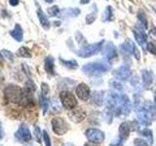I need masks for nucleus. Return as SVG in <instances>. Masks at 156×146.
I'll return each instance as SVG.
<instances>
[{
    "label": "nucleus",
    "instance_id": "obj_1",
    "mask_svg": "<svg viewBox=\"0 0 156 146\" xmlns=\"http://www.w3.org/2000/svg\"><path fill=\"white\" fill-rule=\"evenodd\" d=\"M154 107L150 102L146 101L144 103L136 106V115L140 124L144 126H148L154 119Z\"/></svg>",
    "mask_w": 156,
    "mask_h": 146
},
{
    "label": "nucleus",
    "instance_id": "obj_2",
    "mask_svg": "<svg viewBox=\"0 0 156 146\" xmlns=\"http://www.w3.org/2000/svg\"><path fill=\"white\" fill-rule=\"evenodd\" d=\"M26 96V91L16 85H9L4 89V96L11 103L21 105Z\"/></svg>",
    "mask_w": 156,
    "mask_h": 146
},
{
    "label": "nucleus",
    "instance_id": "obj_3",
    "mask_svg": "<svg viewBox=\"0 0 156 146\" xmlns=\"http://www.w3.org/2000/svg\"><path fill=\"white\" fill-rule=\"evenodd\" d=\"M108 70V66L104 62H91L85 64L82 67V71L85 73L87 76L94 77L99 76L101 73H105Z\"/></svg>",
    "mask_w": 156,
    "mask_h": 146
},
{
    "label": "nucleus",
    "instance_id": "obj_4",
    "mask_svg": "<svg viewBox=\"0 0 156 146\" xmlns=\"http://www.w3.org/2000/svg\"><path fill=\"white\" fill-rule=\"evenodd\" d=\"M102 46H104V41L101 40L100 42L89 44V45H86L80 48L79 50L76 51V54L77 56H79L81 57H90L99 53L102 49Z\"/></svg>",
    "mask_w": 156,
    "mask_h": 146
},
{
    "label": "nucleus",
    "instance_id": "obj_5",
    "mask_svg": "<svg viewBox=\"0 0 156 146\" xmlns=\"http://www.w3.org/2000/svg\"><path fill=\"white\" fill-rule=\"evenodd\" d=\"M60 99L62 106L67 110H71L77 106V100L75 96H73L70 92L63 91L60 94Z\"/></svg>",
    "mask_w": 156,
    "mask_h": 146
},
{
    "label": "nucleus",
    "instance_id": "obj_6",
    "mask_svg": "<svg viewBox=\"0 0 156 146\" xmlns=\"http://www.w3.org/2000/svg\"><path fill=\"white\" fill-rule=\"evenodd\" d=\"M15 137L22 143H27L32 139L30 130H29L28 127L26 124H22L20 126V128L16 131V134H15Z\"/></svg>",
    "mask_w": 156,
    "mask_h": 146
},
{
    "label": "nucleus",
    "instance_id": "obj_7",
    "mask_svg": "<svg viewBox=\"0 0 156 146\" xmlns=\"http://www.w3.org/2000/svg\"><path fill=\"white\" fill-rule=\"evenodd\" d=\"M52 128L54 133L58 135H62V134H65L66 131L69 129L67 123L61 118H54L52 120Z\"/></svg>",
    "mask_w": 156,
    "mask_h": 146
},
{
    "label": "nucleus",
    "instance_id": "obj_8",
    "mask_svg": "<svg viewBox=\"0 0 156 146\" xmlns=\"http://www.w3.org/2000/svg\"><path fill=\"white\" fill-rule=\"evenodd\" d=\"M86 137L88 140L94 143H101L105 139V134L101 130L97 129H89L85 133Z\"/></svg>",
    "mask_w": 156,
    "mask_h": 146
},
{
    "label": "nucleus",
    "instance_id": "obj_9",
    "mask_svg": "<svg viewBox=\"0 0 156 146\" xmlns=\"http://www.w3.org/2000/svg\"><path fill=\"white\" fill-rule=\"evenodd\" d=\"M112 75L117 80H127L131 76V70L129 66L122 65L118 68H116L115 70H113Z\"/></svg>",
    "mask_w": 156,
    "mask_h": 146
},
{
    "label": "nucleus",
    "instance_id": "obj_10",
    "mask_svg": "<svg viewBox=\"0 0 156 146\" xmlns=\"http://www.w3.org/2000/svg\"><path fill=\"white\" fill-rule=\"evenodd\" d=\"M68 116H69V118L72 122H74V123H79V122L85 119L86 112L82 108H73L70 110Z\"/></svg>",
    "mask_w": 156,
    "mask_h": 146
},
{
    "label": "nucleus",
    "instance_id": "obj_11",
    "mask_svg": "<svg viewBox=\"0 0 156 146\" xmlns=\"http://www.w3.org/2000/svg\"><path fill=\"white\" fill-rule=\"evenodd\" d=\"M76 95L81 100H84V101L88 100L90 97V95H91L90 88L86 84L78 85V87L76 88Z\"/></svg>",
    "mask_w": 156,
    "mask_h": 146
},
{
    "label": "nucleus",
    "instance_id": "obj_12",
    "mask_svg": "<svg viewBox=\"0 0 156 146\" xmlns=\"http://www.w3.org/2000/svg\"><path fill=\"white\" fill-rule=\"evenodd\" d=\"M102 55L105 56V58L107 60H111L116 57L117 52H116V48L114 47V45L112 43H107L105 47L102 49Z\"/></svg>",
    "mask_w": 156,
    "mask_h": 146
},
{
    "label": "nucleus",
    "instance_id": "obj_13",
    "mask_svg": "<svg viewBox=\"0 0 156 146\" xmlns=\"http://www.w3.org/2000/svg\"><path fill=\"white\" fill-rule=\"evenodd\" d=\"M129 134H130V126L127 122H124L119 127V137L122 142H124L129 137Z\"/></svg>",
    "mask_w": 156,
    "mask_h": 146
},
{
    "label": "nucleus",
    "instance_id": "obj_14",
    "mask_svg": "<svg viewBox=\"0 0 156 146\" xmlns=\"http://www.w3.org/2000/svg\"><path fill=\"white\" fill-rule=\"evenodd\" d=\"M135 46L136 45L133 42L128 40V41L124 42L123 44H121L119 49H120V52L123 54L124 56H126V55H131V54H133Z\"/></svg>",
    "mask_w": 156,
    "mask_h": 146
},
{
    "label": "nucleus",
    "instance_id": "obj_15",
    "mask_svg": "<svg viewBox=\"0 0 156 146\" xmlns=\"http://www.w3.org/2000/svg\"><path fill=\"white\" fill-rule=\"evenodd\" d=\"M133 34L136 38V42H138L140 46H144L146 42V35L144 31L141 28H136L133 30Z\"/></svg>",
    "mask_w": 156,
    "mask_h": 146
},
{
    "label": "nucleus",
    "instance_id": "obj_16",
    "mask_svg": "<svg viewBox=\"0 0 156 146\" xmlns=\"http://www.w3.org/2000/svg\"><path fill=\"white\" fill-rule=\"evenodd\" d=\"M37 16H38L39 22H40L41 26L45 29H49V27H50V23H49V19L45 15V13H44L40 8H38L37 10Z\"/></svg>",
    "mask_w": 156,
    "mask_h": 146
},
{
    "label": "nucleus",
    "instance_id": "obj_17",
    "mask_svg": "<svg viewBox=\"0 0 156 146\" xmlns=\"http://www.w3.org/2000/svg\"><path fill=\"white\" fill-rule=\"evenodd\" d=\"M141 78H143L144 84L146 87L150 86L151 83H152V81H153V75H152V73H151L150 71H148V70H146V69L141 71Z\"/></svg>",
    "mask_w": 156,
    "mask_h": 146
},
{
    "label": "nucleus",
    "instance_id": "obj_18",
    "mask_svg": "<svg viewBox=\"0 0 156 146\" xmlns=\"http://www.w3.org/2000/svg\"><path fill=\"white\" fill-rule=\"evenodd\" d=\"M11 35L14 39H16L19 42H21L23 40V29L19 23H17L16 26H15L14 29L11 31Z\"/></svg>",
    "mask_w": 156,
    "mask_h": 146
},
{
    "label": "nucleus",
    "instance_id": "obj_19",
    "mask_svg": "<svg viewBox=\"0 0 156 146\" xmlns=\"http://www.w3.org/2000/svg\"><path fill=\"white\" fill-rule=\"evenodd\" d=\"M55 67H54V58L52 57H48L45 60V70L49 73V74H54L55 71Z\"/></svg>",
    "mask_w": 156,
    "mask_h": 146
},
{
    "label": "nucleus",
    "instance_id": "obj_20",
    "mask_svg": "<svg viewBox=\"0 0 156 146\" xmlns=\"http://www.w3.org/2000/svg\"><path fill=\"white\" fill-rule=\"evenodd\" d=\"M80 14V10L77 8H69L63 11V16L66 17H77Z\"/></svg>",
    "mask_w": 156,
    "mask_h": 146
},
{
    "label": "nucleus",
    "instance_id": "obj_21",
    "mask_svg": "<svg viewBox=\"0 0 156 146\" xmlns=\"http://www.w3.org/2000/svg\"><path fill=\"white\" fill-rule=\"evenodd\" d=\"M18 55L20 57H31V52L29 51V49L27 47H21L19 49Z\"/></svg>",
    "mask_w": 156,
    "mask_h": 146
},
{
    "label": "nucleus",
    "instance_id": "obj_22",
    "mask_svg": "<svg viewBox=\"0 0 156 146\" xmlns=\"http://www.w3.org/2000/svg\"><path fill=\"white\" fill-rule=\"evenodd\" d=\"M60 61H62V63L65 66H66L67 68H69V69H75V68L78 67V64L76 61L72 60V61H65V60H62V58H60Z\"/></svg>",
    "mask_w": 156,
    "mask_h": 146
},
{
    "label": "nucleus",
    "instance_id": "obj_23",
    "mask_svg": "<svg viewBox=\"0 0 156 146\" xmlns=\"http://www.w3.org/2000/svg\"><path fill=\"white\" fill-rule=\"evenodd\" d=\"M112 19V9L111 7H107L105 9V11L104 12V14H102V22H108L110 21V19Z\"/></svg>",
    "mask_w": 156,
    "mask_h": 146
},
{
    "label": "nucleus",
    "instance_id": "obj_24",
    "mask_svg": "<svg viewBox=\"0 0 156 146\" xmlns=\"http://www.w3.org/2000/svg\"><path fill=\"white\" fill-rule=\"evenodd\" d=\"M52 109L54 112H56V113H60V112H62V106H61L60 101L56 99H54L52 100Z\"/></svg>",
    "mask_w": 156,
    "mask_h": 146
},
{
    "label": "nucleus",
    "instance_id": "obj_25",
    "mask_svg": "<svg viewBox=\"0 0 156 146\" xmlns=\"http://www.w3.org/2000/svg\"><path fill=\"white\" fill-rule=\"evenodd\" d=\"M139 134L140 135H143V136H145V137L147 138V140L149 141L150 144L153 143V138H152V134H151V130H143L141 131H140Z\"/></svg>",
    "mask_w": 156,
    "mask_h": 146
},
{
    "label": "nucleus",
    "instance_id": "obj_26",
    "mask_svg": "<svg viewBox=\"0 0 156 146\" xmlns=\"http://www.w3.org/2000/svg\"><path fill=\"white\" fill-rule=\"evenodd\" d=\"M40 100H41V105H42V108H43V113L45 114L46 112H47V110H48V107H49L48 96H44L41 95Z\"/></svg>",
    "mask_w": 156,
    "mask_h": 146
},
{
    "label": "nucleus",
    "instance_id": "obj_27",
    "mask_svg": "<svg viewBox=\"0 0 156 146\" xmlns=\"http://www.w3.org/2000/svg\"><path fill=\"white\" fill-rule=\"evenodd\" d=\"M138 19H139V21L141 23V24L144 23V27L147 26V19H146L145 14H144V12L143 11V10H140V11H139V13H138Z\"/></svg>",
    "mask_w": 156,
    "mask_h": 146
},
{
    "label": "nucleus",
    "instance_id": "obj_28",
    "mask_svg": "<svg viewBox=\"0 0 156 146\" xmlns=\"http://www.w3.org/2000/svg\"><path fill=\"white\" fill-rule=\"evenodd\" d=\"M48 14L51 17H57L60 14V9H58V6H52L48 9Z\"/></svg>",
    "mask_w": 156,
    "mask_h": 146
},
{
    "label": "nucleus",
    "instance_id": "obj_29",
    "mask_svg": "<svg viewBox=\"0 0 156 146\" xmlns=\"http://www.w3.org/2000/svg\"><path fill=\"white\" fill-rule=\"evenodd\" d=\"M93 99H94L95 102L97 101L98 105H101L102 103V94L101 92H95L94 96H93Z\"/></svg>",
    "mask_w": 156,
    "mask_h": 146
},
{
    "label": "nucleus",
    "instance_id": "obj_30",
    "mask_svg": "<svg viewBox=\"0 0 156 146\" xmlns=\"http://www.w3.org/2000/svg\"><path fill=\"white\" fill-rule=\"evenodd\" d=\"M97 16H96V13H91L89 15H87V17H86V23L88 24H91L95 22V19H96Z\"/></svg>",
    "mask_w": 156,
    "mask_h": 146
},
{
    "label": "nucleus",
    "instance_id": "obj_31",
    "mask_svg": "<svg viewBox=\"0 0 156 146\" xmlns=\"http://www.w3.org/2000/svg\"><path fill=\"white\" fill-rule=\"evenodd\" d=\"M1 55L3 56V57H5L6 58H8L9 61H13V60H14V55L11 53V52H9V51H6V50H3L2 52H1Z\"/></svg>",
    "mask_w": 156,
    "mask_h": 146
},
{
    "label": "nucleus",
    "instance_id": "obj_32",
    "mask_svg": "<svg viewBox=\"0 0 156 146\" xmlns=\"http://www.w3.org/2000/svg\"><path fill=\"white\" fill-rule=\"evenodd\" d=\"M43 139H44V142H45L46 146H51L50 136H49V134H48V133L46 130H43Z\"/></svg>",
    "mask_w": 156,
    "mask_h": 146
},
{
    "label": "nucleus",
    "instance_id": "obj_33",
    "mask_svg": "<svg viewBox=\"0 0 156 146\" xmlns=\"http://www.w3.org/2000/svg\"><path fill=\"white\" fill-rule=\"evenodd\" d=\"M134 144L136 146H148V144L145 142L144 140L143 139H140V138H136L134 140Z\"/></svg>",
    "mask_w": 156,
    "mask_h": 146
},
{
    "label": "nucleus",
    "instance_id": "obj_34",
    "mask_svg": "<svg viewBox=\"0 0 156 146\" xmlns=\"http://www.w3.org/2000/svg\"><path fill=\"white\" fill-rule=\"evenodd\" d=\"M110 86H112V88H114L117 91H122V85L118 82H115V81H112L110 82Z\"/></svg>",
    "mask_w": 156,
    "mask_h": 146
},
{
    "label": "nucleus",
    "instance_id": "obj_35",
    "mask_svg": "<svg viewBox=\"0 0 156 146\" xmlns=\"http://www.w3.org/2000/svg\"><path fill=\"white\" fill-rule=\"evenodd\" d=\"M146 46H147V47H146V48H147V50H148L151 54H153V55L156 56V47L153 45V44H152V43H148Z\"/></svg>",
    "mask_w": 156,
    "mask_h": 146
},
{
    "label": "nucleus",
    "instance_id": "obj_36",
    "mask_svg": "<svg viewBox=\"0 0 156 146\" xmlns=\"http://www.w3.org/2000/svg\"><path fill=\"white\" fill-rule=\"evenodd\" d=\"M34 133H35V135H36L37 139H38V140L40 139L41 134H40V129H39L38 127H35V130H34Z\"/></svg>",
    "mask_w": 156,
    "mask_h": 146
},
{
    "label": "nucleus",
    "instance_id": "obj_37",
    "mask_svg": "<svg viewBox=\"0 0 156 146\" xmlns=\"http://www.w3.org/2000/svg\"><path fill=\"white\" fill-rule=\"evenodd\" d=\"M4 137V130H3V127H2V123L0 122V140Z\"/></svg>",
    "mask_w": 156,
    "mask_h": 146
},
{
    "label": "nucleus",
    "instance_id": "obj_38",
    "mask_svg": "<svg viewBox=\"0 0 156 146\" xmlns=\"http://www.w3.org/2000/svg\"><path fill=\"white\" fill-rule=\"evenodd\" d=\"M9 3L12 5V6H17L19 4V0H9Z\"/></svg>",
    "mask_w": 156,
    "mask_h": 146
},
{
    "label": "nucleus",
    "instance_id": "obj_39",
    "mask_svg": "<svg viewBox=\"0 0 156 146\" xmlns=\"http://www.w3.org/2000/svg\"><path fill=\"white\" fill-rule=\"evenodd\" d=\"M90 0H80V4H87L89 3Z\"/></svg>",
    "mask_w": 156,
    "mask_h": 146
},
{
    "label": "nucleus",
    "instance_id": "obj_40",
    "mask_svg": "<svg viewBox=\"0 0 156 146\" xmlns=\"http://www.w3.org/2000/svg\"><path fill=\"white\" fill-rule=\"evenodd\" d=\"M84 146H98V145H96V143L94 142H92V143H86Z\"/></svg>",
    "mask_w": 156,
    "mask_h": 146
},
{
    "label": "nucleus",
    "instance_id": "obj_41",
    "mask_svg": "<svg viewBox=\"0 0 156 146\" xmlns=\"http://www.w3.org/2000/svg\"><path fill=\"white\" fill-rule=\"evenodd\" d=\"M53 1L54 0H45V2H47V3H53Z\"/></svg>",
    "mask_w": 156,
    "mask_h": 146
},
{
    "label": "nucleus",
    "instance_id": "obj_42",
    "mask_svg": "<svg viewBox=\"0 0 156 146\" xmlns=\"http://www.w3.org/2000/svg\"><path fill=\"white\" fill-rule=\"evenodd\" d=\"M3 62V57H2V55H0V63Z\"/></svg>",
    "mask_w": 156,
    "mask_h": 146
},
{
    "label": "nucleus",
    "instance_id": "obj_43",
    "mask_svg": "<svg viewBox=\"0 0 156 146\" xmlns=\"http://www.w3.org/2000/svg\"><path fill=\"white\" fill-rule=\"evenodd\" d=\"M110 146H122V145L119 144V143H116V144H112V145H110Z\"/></svg>",
    "mask_w": 156,
    "mask_h": 146
},
{
    "label": "nucleus",
    "instance_id": "obj_44",
    "mask_svg": "<svg viewBox=\"0 0 156 146\" xmlns=\"http://www.w3.org/2000/svg\"><path fill=\"white\" fill-rule=\"evenodd\" d=\"M3 81V77H2V75L1 74H0V83H1Z\"/></svg>",
    "mask_w": 156,
    "mask_h": 146
},
{
    "label": "nucleus",
    "instance_id": "obj_45",
    "mask_svg": "<svg viewBox=\"0 0 156 146\" xmlns=\"http://www.w3.org/2000/svg\"><path fill=\"white\" fill-rule=\"evenodd\" d=\"M155 106H156V95H155Z\"/></svg>",
    "mask_w": 156,
    "mask_h": 146
}]
</instances>
